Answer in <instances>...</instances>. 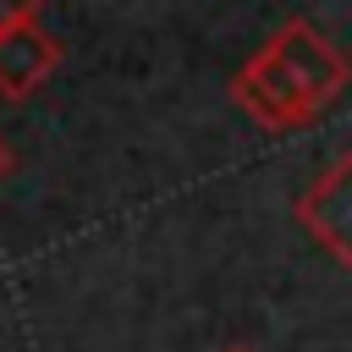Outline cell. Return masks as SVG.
Instances as JSON below:
<instances>
[{"instance_id": "1", "label": "cell", "mask_w": 352, "mask_h": 352, "mask_svg": "<svg viewBox=\"0 0 352 352\" xmlns=\"http://www.w3.org/2000/svg\"><path fill=\"white\" fill-rule=\"evenodd\" d=\"M352 82V60L308 16H292L231 82V99L270 132L319 121Z\"/></svg>"}, {"instance_id": "2", "label": "cell", "mask_w": 352, "mask_h": 352, "mask_svg": "<svg viewBox=\"0 0 352 352\" xmlns=\"http://www.w3.org/2000/svg\"><path fill=\"white\" fill-rule=\"evenodd\" d=\"M292 214H297V226H302L341 270H352V148L336 154V160L297 192Z\"/></svg>"}, {"instance_id": "3", "label": "cell", "mask_w": 352, "mask_h": 352, "mask_svg": "<svg viewBox=\"0 0 352 352\" xmlns=\"http://www.w3.org/2000/svg\"><path fill=\"white\" fill-rule=\"evenodd\" d=\"M226 352H253V346H226Z\"/></svg>"}]
</instances>
